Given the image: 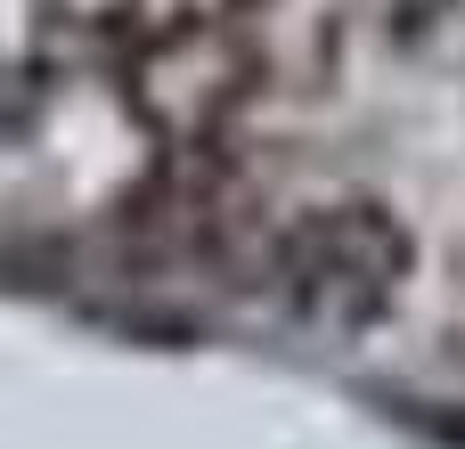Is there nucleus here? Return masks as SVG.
<instances>
[{
  "mask_svg": "<svg viewBox=\"0 0 465 449\" xmlns=\"http://www.w3.org/2000/svg\"><path fill=\"white\" fill-rule=\"evenodd\" d=\"M409 270V245L384 213H360V205H335V213H311L278 237L270 254V286H278V311L302 319V327H368L392 286Z\"/></svg>",
  "mask_w": 465,
  "mask_h": 449,
  "instance_id": "obj_1",
  "label": "nucleus"
}]
</instances>
